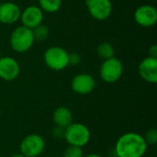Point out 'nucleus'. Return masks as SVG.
Masks as SVG:
<instances>
[{"label":"nucleus","mask_w":157,"mask_h":157,"mask_svg":"<svg viewBox=\"0 0 157 157\" xmlns=\"http://www.w3.org/2000/svg\"><path fill=\"white\" fill-rule=\"evenodd\" d=\"M64 130L63 128H61V127H58L56 126L55 128H53L52 130V136L55 138V139H63V136H64Z\"/></svg>","instance_id":"412c9836"},{"label":"nucleus","mask_w":157,"mask_h":157,"mask_svg":"<svg viewBox=\"0 0 157 157\" xmlns=\"http://www.w3.org/2000/svg\"><path fill=\"white\" fill-rule=\"evenodd\" d=\"M90 136V131L86 125L78 122H72L65 128L63 139L69 145L82 148L88 144Z\"/></svg>","instance_id":"7ed1b4c3"},{"label":"nucleus","mask_w":157,"mask_h":157,"mask_svg":"<svg viewBox=\"0 0 157 157\" xmlns=\"http://www.w3.org/2000/svg\"><path fill=\"white\" fill-rule=\"evenodd\" d=\"M138 72L143 80L150 84L157 83V59L150 56L143 59L138 66Z\"/></svg>","instance_id":"f8f14e48"},{"label":"nucleus","mask_w":157,"mask_h":157,"mask_svg":"<svg viewBox=\"0 0 157 157\" xmlns=\"http://www.w3.org/2000/svg\"><path fill=\"white\" fill-rule=\"evenodd\" d=\"M63 157H84V152L81 147L69 145L63 153Z\"/></svg>","instance_id":"a211bd4d"},{"label":"nucleus","mask_w":157,"mask_h":157,"mask_svg":"<svg viewBox=\"0 0 157 157\" xmlns=\"http://www.w3.org/2000/svg\"><path fill=\"white\" fill-rule=\"evenodd\" d=\"M20 66L17 61L10 56L0 58V78L5 81H13L19 75Z\"/></svg>","instance_id":"9b49d317"},{"label":"nucleus","mask_w":157,"mask_h":157,"mask_svg":"<svg viewBox=\"0 0 157 157\" xmlns=\"http://www.w3.org/2000/svg\"><path fill=\"white\" fill-rule=\"evenodd\" d=\"M34 41L32 30L22 25L12 31L9 39L10 47L17 53H24L28 52L32 47Z\"/></svg>","instance_id":"f03ea898"},{"label":"nucleus","mask_w":157,"mask_h":157,"mask_svg":"<svg viewBox=\"0 0 157 157\" xmlns=\"http://www.w3.org/2000/svg\"><path fill=\"white\" fill-rule=\"evenodd\" d=\"M96 86V81L94 77L86 73L76 75L71 82L72 90L78 95L90 94Z\"/></svg>","instance_id":"1a4fd4ad"},{"label":"nucleus","mask_w":157,"mask_h":157,"mask_svg":"<svg viewBox=\"0 0 157 157\" xmlns=\"http://www.w3.org/2000/svg\"><path fill=\"white\" fill-rule=\"evenodd\" d=\"M19 19L22 26L32 29L42 24L43 11L38 6H29L21 12Z\"/></svg>","instance_id":"9d476101"},{"label":"nucleus","mask_w":157,"mask_h":157,"mask_svg":"<svg viewBox=\"0 0 157 157\" xmlns=\"http://www.w3.org/2000/svg\"><path fill=\"white\" fill-rule=\"evenodd\" d=\"M11 157H25L23 155H21L20 153H18V154H15V155H13Z\"/></svg>","instance_id":"b1692460"},{"label":"nucleus","mask_w":157,"mask_h":157,"mask_svg":"<svg viewBox=\"0 0 157 157\" xmlns=\"http://www.w3.org/2000/svg\"><path fill=\"white\" fill-rule=\"evenodd\" d=\"M81 62V56L77 52H70L68 53V65L75 66L78 65Z\"/></svg>","instance_id":"aec40b11"},{"label":"nucleus","mask_w":157,"mask_h":157,"mask_svg":"<svg viewBox=\"0 0 157 157\" xmlns=\"http://www.w3.org/2000/svg\"><path fill=\"white\" fill-rule=\"evenodd\" d=\"M45 148L43 138L36 133H31L23 138L19 144L20 154L25 157H38Z\"/></svg>","instance_id":"423d86ee"},{"label":"nucleus","mask_w":157,"mask_h":157,"mask_svg":"<svg viewBox=\"0 0 157 157\" xmlns=\"http://www.w3.org/2000/svg\"><path fill=\"white\" fill-rule=\"evenodd\" d=\"M149 56L153 57V58H156L157 59V46L155 44L152 45L149 48Z\"/></svg>","instance_id":"4be33fe9"},{"label":"nucleus","mask_w":157,"mask_h":157,"mask_svg":"<svg viewBox=\"0 0 157 157\" xmlns=\"http://www.w3.org/2000/svg\"><path fill=\"white\" fill-rule=\"evenodd\" d=\"M20 8L13 2L0 3V23L10 25L20 18Z\"/></svg>","instance_id":"ddd939ff"},{"label":"nucleus","mask_w":157,"mask_h":157,"mask_svg":"<svg viewBox=\"0 0 157 157\" xmlns=\"http://www.w3.org/2000/svg\"><path fill=\"white\" fill-rule=\"evenodd\" d=\"M133 17L135 22L144 28L153 27L157 22L156 8L152 5H143L134 11Z\"/></svg>","instance_id":"6e6552de"},{"label":"nucleus","mask_w":157,"mask_h":157,"mask_svg":"<svg viewBox=\"0 0 157 157\" xmlns=\"http://www.w3.org/2000/svg\"><path fill=\"white\" fill-rule=\"evenodd\" d=\"M0 116H1V109H0Z\"/></svg>","instance_id":"393cba45"},{"label":"nucleus","mask_w":157,"mask_h":157,"mask_svg":"<svg viewBox=\"0 0 157 157\" xmlns=\"http://www.w3.org/2000/svg\"><path fill=\"white\" fill-rule=\"evenodd\" d=\"M0 58H1V55H0Z\"/></svg>","instance_id":"a878e982"},{"label":"nucleus","mask_w":157,"mask_h":157,"mask_svg":"<svg viewBox=\"0 0 157 157\" xmlns=\"http://www.w3.org/2000/svg\"><path fill=\"white\" fill-rule=\"evenodd\" d=\"M86 8L89 15L98 21L106 20L112 12V4L110 0H86Z\"/></svg>","instance_id":"0eeeda50"},{"label":"nucleus","mask_w":157,"mask_h":157,"mask_svg":"<svg viewBox=\"0 0 157 157\" xmlns=\"http://www.w3.org/2000/svg\"><path fill=\"white\" fill-rule=\"evenodd\" d=\"M32 34H33V38L34 40H38V41H42L45 40L48 36H49V29L46 26L40 24L39 26H37L36 28L32 29Z\"/></svg>","instance_id":"f3484780"},{"label":"nucleus","mask_w":157,"mask_h":157,"mask_svg":"<svg viewBox=\"0 0 157 157\" xmlns=\"http://www.w3.org/2000/svg\"><path fill=\"white\" fill-rule=\"evenodd\" d=\"M147 146L143 135L126 132L116 142L115 153L117 157H143L146 153Z\"/></svg>","instance_id":"f257e3e1"},{"label":"nucleus","mask_w":157,"mask_h":157,"mask_svg":"<svg viewBox=\"0 0 157 157\" xmlns=\"http://www.w3.org/2000/svg\"><path fill=\"white\" fill-rule=\"evenodd\" d=\"M86 157H103V156H101L100 155H98V154H91V155H86Z\"/></svg>","instance_id":"5701e85b"},{"label":"nucleus","mask_w":157,"mask_h":157,"mask_svg":"<svg viewBox=\"0 0 157 157\" xmlns=\"http://www.w3.org/2000/svg\"><path fill=\"white\" fill-rule=\"evenodd\" d=\"M52 121L56 126L65 129L73 122V114L66 107H58L52 114Z\"/></svg>","instance_id":"4468645a"},{"label":"nucleus","mask_w":157,"mask_h":157,"mask_svg":"<svg viewBox=\"0 0 157 157\" xmlns=\"http://www.w3.org/2000/svg\"><path fill=\"white\" fill-rule=\"evenodd\" d=\"M122 73V63L115 56L104 60L99 68V75L101 79L108 84H113L117 82L121 77Z\"/></svg>","instance_id":"39448f33"},{"label":"nucleus","mask_w":157,"mask_h":157,"mask_svg":"<svg viewBox=\"0 0 157 157\" xmlns=\"http://www.w3.org/2000/svg\"><path fill=\"white\" fill-rule=\"evenodd\" d=\"M144 138V141L147 144V145L148 144H150V145L155 144L157 143V131L155 129L149 130Z\"/></svg>","instance_id":"6ab92c4d"},{"label":"nucleus","mask_w":157,"mask_h":157,"mask_svg":"<svg viewBox=\"0 0 157 157\" xmlns=\"http://www.w3.org/2000/svg\"><path fill=\"white\" fill-rule=\"evenodd\" d=\"M39 6L42 11L47 13L57 12L62 5V0H38Z\"/></svg>","instance_id":"dca6fc26"},{"label":"nucleus","mask_w":157,"mask_h":157,"mask_svg":"<svg viewBox=\"0 0 157 157\" xmlns=\"http://www.w3.org/2000/svg\"><path fill=\"white\" fill-rule=\"evenodd\" d=\"M68 53L62 47L52 46L43 54L44 63L52 71H62L68 66Z\"/></svg>","instance_id":"20e7f679"},{"label":"nucleus","mask_w":157,"mask_h":157,"mask_svg":"<svg viewBox=\"0 0 157 157\" xmlns=\"http://www.w3.org/2000/svg\"><path fill=\"white\" fill-rule=\"evenodd\" d=\"M96 51H97V54L103 60L112 58L114 57V54H115L114 47L109 42H107V41L101 42L99 45H98Z\"/></svg>","instance_id":"2eb2a0df"}]
</instances>
